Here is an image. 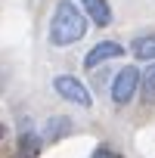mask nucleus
<instances>
[{
	"label": "nucleus",
	"instance_id": "1",
	"mask_svg": "<svg viewBox=\"0 0 155 158\" xmlns=\"http://www.w3.org/2000/svg\"><path fill=\"white\" fill-rule=\"evenodd\" d=\"M87 13L78 10V3L71 0H59L53 6V19H50V44L53 47H68L74 40H81L87 31Z\"/></svg>",
	"mask_w": 155,
	"mask_h": 158
},
{
	"label": "nucleus",
	"instance_id": "2",
	"mask_svg": "<svg viewBox=\"0 0 155 158\" xmlns=\"http://www.w3.org/2000/svg\"><path fill=\"white\" fill-rule=\"evenodd\" d=\"M140 87H143V74H140L133 65L121 68V71L115 74V81H112V102H118V106H127Z\"/></svg>",
	"mask_w": 155,
	"mask_h": 158
},
{
	"label": "nucleus",
	"instance_id": "3",
	"mask_svg": "<svg viewBox=\"0 0 155 158\" xmlns=\"http://www.w3.org/2000/svg\"><path fill=\"white\" fill-rule=\"evenodd\" d=\"M53 90L65 99V102H74V106H84V109H90L93 106V96H90V90L78 81L74 74H59V77H53Z\"/></svg>",
	"mask_w": 155,
	"mask_h": 158
},
{
	"label": "nucleus",
	"instance_id": "4",
	"mask_svg": "<svg viewBox=\"0 0 155 158\" xmlns=\"http://www.w3.org/2000/svg\"><path fill=\"white\" fill-rule=\"evenodd\" d=\"M118 56H124V47H121V44H115V40H99V44L84 56V68H96L99 62L118 59Z\"/></svg>",
	"mask_w": 155,
	"mask_h": 158
},
{
	"label": "nucleus",
	"instance_id": "5",
	"mask_svg": "<svg viewBox=\"0 0 155 158\" xmlns=\"http://www.w3.org/2000/svg\"><path fill=\"white\" fill-rule=\"evenodd\" d=\"M81 6H84V13L93 19V25H109V22H112V10H109L106 0H81Z\"/></svg>",
	"mask_w": 155,
	"mask_h": 158
},
{
	"label": "nucleus",
	"instance_id": "6",
	"mask_svg": "<svg viewBox=\"0 0 155 158\" xmlns=\"http://www.w3.org/2000/svg\"><path fill=\"white\" fill-rule=\"evenodd\" d=\"M130 50H133V56L136 59H146V62H152L155 59V37H136L133 44H130Z\"/></svg>",
	"mask_w": 155,
	"mask_h": 158
},
{
	"label": "nucleus",
	"instance_id": "7",
	"mask_svg": "<svg viewBox=\"0 0 155 158\" xmlns=\"http://www.w3.org/2000/svg\"><path fill=\"white\" fill-rule=\"evenodd\" d=\"M40 155V139L34 133H22L19 139V158H37Z\"/></svg>",
	"mask_w": 155,
	"mask_h": 158
},
{
	"label": "nucleus",
	"instance_id": "8",
	"mask_svg": "<svg viewBox=\"0 0 155 158\" xmlns=\"http://www.w3.org/2000/svg\"><path fill=\"white\" fill-rule=\"evenodd\" d=\"M143 102H155V65H149V71L143 74Z\"/></svg>",
	"mask_w": 155,
	"mask_h": 158
},
{
	"label": "nucleus",
	"instance_id": "9",
	"mask_svg": "<svg viewBox=\"0 0 155 158\" xmlns=\"http://www.w3.org/2000/svg\"><path fill=\"white\" fill-rule=\"evenodd\" d=\"M93 158H121V155H118V152H112L109 146H99V149L93 152Z\"/></svg>",
	"mask_w": 155,
	"mask_h": 158
},
{
	"label": "nucleus",
	"instance_id": "10",
	"mask_svg": "<svg viewBox=\"0 0 155 158\" xmlns=\"http://www.w3.org/2000/svg\"><path fill=\"white\" fill-rule=\"evenodd\" d=\"M3 136H6V127H3V124H0V139H3Z\"/></svg>",
	"mask_w": 155,
	"mask_h": 158
}]
</instances>
